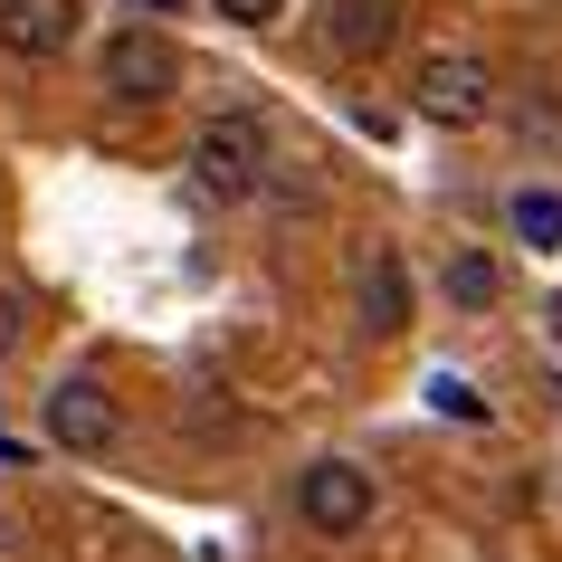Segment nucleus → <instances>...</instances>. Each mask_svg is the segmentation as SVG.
<instances>
[{"label": "nucleus", "instance_id": "1", "mask_svg": "<svg viewBox=\"0 0 562 562\" xmlns=\"http://www.w3.org/2000/svg\"><path fill=\"white\" fill-rule=\"evenodd\" d=\"M191 181H201L210 201H258L267 191V124H258V105L201 115V134H191Z\"/></svg>", "mask_w": 562, "mask_h": 562}, {"label": "nucleus", "instance_id": "2", "mask_svg": "<svg viewBox=\"0 0 562 562\" xmlns=\"http://www.w3.org/2000/svg\"><path fill=\"white\" fill-rule=\"evenodd\" d=\"M411 115L439 124V134H476V124L496 115V77H486V58H468V48H429V58L411 67Z\"/></svg>", "mask_w": 562, "mask_h": 562}, {"label": "nucleus", "instance_id": "3", "mask_svg": "<svg viewBox=\"0 0 562 562\" xmlns=\"http://www.w3.org/2000/svg\"><path fill=\"white\" fill-rule=\"evenodd\" d=\"M372 505H382V486H372L362 458H315V468H296V525L315 543H353L372 525Z\"/></svg>", "mask_w": 562, "mask_h": 562}, {"label": "nucleus", "instance_id": "4", "mask_svg": "<svg viewBox=\"0 0 562 562\" xmlns=\"http://www.w3.org/2000/svg\"><path fill=\"white\" fill-rule=\"evenodd\" d=\"M95 87L115 95V105H162V95H181V48L153 30V20L105 30V48H95Z\"/></svg>", "mask_w": 562, "mask_h": 562}, {"label": "nucleus", "instance_id": "5", "mask_svg": "<svg viewBox=\"0 0 562 562\" xmlns=\"http://www.w3.org/2000/svg\"><path fill=\"white\" fill-rule=\"evenodd\" d=\"M48 439H58L67 458H105V448L124 439L115 391H105V382H87V372H67V382L48 391Z\"/></svg>", "mask_w": 562, "mask_h": 562}, {"label": "nucleus", "instance_id": "6", "mask_svg": "<svg viewBox=\"0 0 562 562\" xmlns=\"http://www.w3.org/2000/svg\"><path fill=\"white\" fill-rule=\"evenodd\" d=\"M315 30H325V58L362 67L401 38V0H315Z\"/></svg>", "mask_w": 562, "mask_h": 562}, {"label": "nucleus", "instance_id": "7", "mask_svg": "<svg viewBox=\"0 0 562 562\" xmlns=\"http://www.w3.org/2000/svg\"><path fill=\"white\" fill-rule=\"evenodd\" d=\"M411 305H419L411 258H401L391 238H372V248H362V334H372V344H391V334L411 325Z\"/></svg>", "mask_w": 562, "mask_h": 562}, {"label": "nucleus", "instance_id": "8", "mask_svg": "<svg viewBox=\"0 0 562 562\" xmlns=\"http://www.w3.org/2000/svg\"><path fill=\"white\" fill-rule=\"evenodd\" d=\"M77 38V0H0V48L10 58H58Z\"/></svg>", "mask_w": 562, "mask_h": 562}, {"label": "nucleus", "instance_id": "9", "mask_svg": "<svg viewBox=\"0 0 562 562\" xmlns=\"http://www.w3.org/2000/svg\"><path fill=\"white\" fill-rule=\"evenodd\" d=\"M496 296H505V267L486 258V248H458V258H448V305H458V315H486Z\"/></svg>", "mask_w": 562, "mask_h": 562}, {"label": "nucleus", "instance_id": "10", "mask_svg": "<svg viewBox=\"0 0 562 562\" xmlns=\"http://www.w3.org/2000/svg\"><path fill=\"white\" fill-rule=\"evenodd\" d=\"M505 229L525 238V248H562V191H543V181H525V191L505 201Z\"/></svg>", "mask_w": 562, "mask_h": 562}, {"label": "nucleus", "instance_id": "11", "mask_svg": "<svg viewBox=\"0 0 562 562\" xmlns=\"http://www.w3.org/2000/svg\"><path fill=\"white\" fill-rule=\"evenodd\" d=\"M429 401H439L448 419H486V401H476V391L458 382V372H439V382H429Z\"/></svg>", "mask_w": 562, "mask_h": 562}, {"label": "nucleus", "instance_id": "12", "mask_svg": "<svg viewBox=\"0 0 562 562\" xmlns=\"http://www.w3.org/2000/svg\"><path fill=\"white\" fill-rule=\"evenodd\" d=\"M220 20H238V30H267V20H286V0H210Z\"/></svg>", "mask_w": 562, "mask_h": 562}, {"label": "nucleus", "instance_id": "13", "mask_svg": "<svg viewBox=\"0 0 562 562\" xmlns=\"http://www.w3.org/2000/svg\"><path fill=\"white\" fill-rule=\"evenodd\" d=\"M20 353V296H10V286H0V362Z\"/></svg>", "mask_w": 562, "mask_h": 562}, {"label": "nucleus", "instance_id": "14", "mask_svg": "<svg viewBox=\"0 0 562 562\" xmlns=\"http://www.w3.org/2000/svg\"><path fill=\"white\" fill-rule=\"evenodd\" d=\"M144 10H172V0H144Z\"/></svg>", "mask_w": 562, "mask_h": 562}]
</instances>
